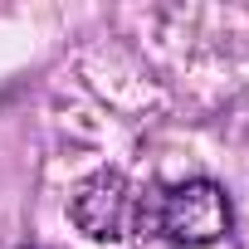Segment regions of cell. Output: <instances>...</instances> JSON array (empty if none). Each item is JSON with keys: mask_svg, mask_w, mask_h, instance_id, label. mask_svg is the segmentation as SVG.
I'll use <instances>...</instances> for the list:
<instances>
[{"mask_svg": "<svg viewBox=\"0 0 249 249\" xmlns=\"http://www.w3.org/2000/svg\"><path fill=\"white\" fill-rule=\"evenodd\" d=\"M73 225L88 239H122L142 230V191L122 171H98L73 196Z\"/></svg>", "mask_w": 249, "mask_h": 249, "instance_id": "2", "label": "cell"}, {"mask_svg": "<svg viewBox=\"0 0 249 249\" xmlns=\"http://www.w3.org/2000/svg\"><path fill=\"white\" fill-rule=\"evenodd\" d=\"M142 230L171 244H215L230 234V196L215 181H176L142 196Z\"/></svg>", "mask_w": 249, "mask_h": 249, "instance_id": "1", "label": "cell"}]
</instances>
